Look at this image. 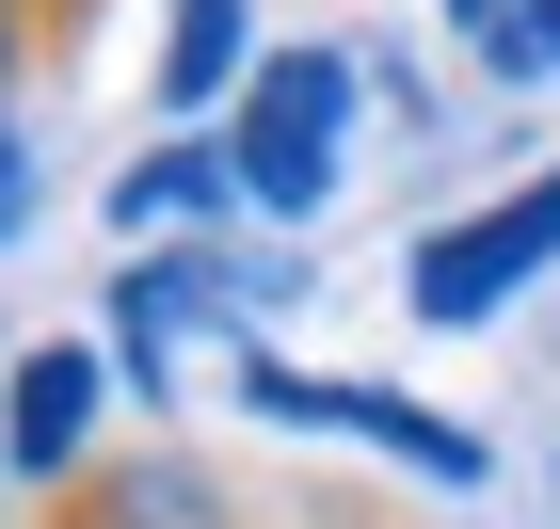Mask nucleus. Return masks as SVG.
<instances>
[{
  "instance_id": "obj_1",
  "label": "nucleus",
  "mask_w": 560,
  "mask_h": 529,
  "mask_svg": "<svg viewBox=\"0 0 560 529\" xmlns=\"http://www.w3.org/2000/svg\"><path fill=\"white\" fill-rule=\"evenodd\" d=\"M337 145H352V65L337 48H272L257 81H241V129H224V176H241V209H320L337 193Z\"/></svg>"
},
{
  "instance_id": "obj_4",
  "label": "nucleus",
  "mask_w": 560,
  "mask_h": 529,
  "mask_svg": "<svg viewBox=\"0 0 560 529\" xmlns=\"http://www.w3.org/2000/svg\"><path fill=\"white\" fill-rule=\"evenodd\" d=\"M241 401H257V417H337V434L400 449V465H432V482H480V434H448V417L400 401V386H304V369H272V353H241Z\"/></svg>"
},
{
  "instance_id": "obj_5",
  "label": "nucleus",
  "mask_w": 560,
  "mask_h": 529,
  "mask_svg": "<svg viewBox=\"0 0 560 529\" xmlns=\"http://www.w3.org/2000/svg\"><path fill=\"white\" fill-rule=\"evenodd\" d=\"M81 434H96V353L81 337L16 353V386H0V465H16L33 497H65L81 482Z\"/></svg>"
},
{
  "instance_id": "obj_10",
  "label": "nucleus",
  "mask_w": 560,
  "mask_h": 529,
  "mask_svg": "<svg viewBox=\"0 0 560 529\" xmlns=\"http://www.w3.org/2000/svg\"><path fill=\"white\" fill-rule=\"evenodd\" d=\"M480 65H497V81H560V0H513V16H497V33H465Z\"/></svg>"
},
{
  "instance_id": "obj_2",
  "label": "nucleus",
  "mask_w": 560,
  "mask_h": 529,
  "mask_svg": "<svg viewBox=\"0 0 560 529\" xmlns=\"http://www.w3.org/2000/svg\"><path fill=\"white\" fill-rule=\"evenodd\" d=\"M545 257H560V161L513 176L497 209H465V225H432V241H417V321H497Z\"/></svg>"
},
{
  "instance_id": "obj_9",
  "label": "nucleus",
  "mask_w": 560,
  "mask_h": 529,
  "mask_svg": "<svg viewBox=\"0 0 560 529\" xmlns=\"http://www.w3.org/2000/svg\"><path fill=\"white\" fill-rule=\"evenodd\" d=\"M224 81H257V65H241V0H176V33H161V96H224Z\"/></svg>"
},
{
  "instance_id": "obj_8",
  "label": "nucleus",
  "mask_w": 560,
  "mask_h": 529,
  "mask_svg": "<svg viewBox=\"0 0 560 529\" xmlns=\"http://www.w3.org/2000/svg\"><path fill=\"white\" fill-rule=\"evenodd\" d=\"M81 33H96V0H0V96L65 81V65H81Z\"/></svg>"
},
{
  "instance_id": "obj_3",
  "label": "nucleus",
  "mask_w": 560,
  "mask_h": 529,
  "mask_svg": "<svg viewBox=\"0 0 560 529\" xmlns=\"http://www.w3.org/2000/svg\"><path fill=\"white\" fill-rule=\"evenodd\" d=\"M272 514H289V497H272ZM272 514H257L241 465H209V449H129V465H81L33 529H272Z\"/></svg>"
},
{
  "instance_id": "obj_12",
  "label": "nucleus",
  "mask_w": 560,
  "mask_h": 529,
  "mask_svg": "<svg viewBox=\"0 0 560 529\" xmlns=\"http://www.w3.org/2000/svg\"><path fill=\"white\" fill-rule=\"evenodd\" d=\"M16 209H33V176H16V129H0V241H16Z\"/></svg>"
},
{
  "instance_id": "obj_6",
  "label": "nucleus",
  "mask_w": 560,
  "mask_h": 529,
  "mask_svg": "<svg viewBox=\"0 0 560 529\" xmlns=\"http://www.w3.org/2000/svg\"><path fill=\"white\" fill-rule=\"evenodd\" d=\"M209 306H241V273H224V257H129V273H113V353L144 369V401L176 386V337H192Z\"/></svg>"
},
{
  "instance_id": "obj_7",
  "label": "nucleus",
  "mask_w": 560,
  "mask_h": 529,
  "mask_svg": "<svg viewBox=\"0 0 560 529\" xmlns=\"http://www.w3.org/2000/svg\"><path fill=\"white\" fill-rule=\"evenodd\" d=\"M209 193H241V176H224V145H144L129 176H113V225H176V209H209Z\"/></svg>"
},
{
  "instance_id": "obj_11",
  "label": "nucleus",
  "mask_w": 560,
  "mask_h": 529,
  "mask_svg": "<svg viewBox=\"0 0 560 529\" xmlns=\"http://www.w3.org/2000/svg\"><path fill=\"white\" fill-rule=\"evenodd\" d=\"M272 529H400V514H385V497H289Z\"/></svg>"
}]
</instances>
